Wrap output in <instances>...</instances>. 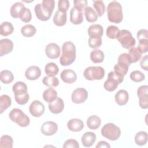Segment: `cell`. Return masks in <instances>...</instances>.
<instances>
[{
  "mask_svg": "<svg viewBox=\"0 0 148 148\" xmlns=\"http://www.w3.org/2000/svg\"><path fill=\"white\" fill-rule=\"evenodd\" d=\"M54 5V0H43L42 3H37L34 8L36 16L41 21H47L51 16Z\"/></svg>",
  "mask_w": 148,
  "mask_h": 148,
  "instance_id": "obj_1",
  "label": "cell"
},
{
  "mask_svg": "<svg viewBox=\"0 0 148 148\" xmlns=\"http://www.w3.org/2000/svg\"><path fill=\"white\" fill-rule=\"evenodd\" d=\"M76 58V47L71 41H67L62 46V55L60 63L62 66H68L72 64Z\"/></svg>",
  "mask_w": 148,
  "mask_h": 148,
  "instance_id": "obj_2",
  "label": "cell"
},
{
  "mask_svg": "<svg viewBox=\"0 0 148 148\" xmlns=\"http://www.w3.org/2000/svg\"><path fill=\"white\" fill-rule=\"evenodd\" d=\"M108 18L109 21L119 24L123 20V11L121 5L116 1H113L107 7Z\"/></svg>",
  "mask_w": 148,
  "mask_h": 148,
  "instance_id": "obj_3",
  "label": "cell"
},
{
  "mask_svg": "<svg viewBox=\"0 0 148 148\" xmlns=\"http://www.w3.org/2000/svg\"><path fill=\"white\" fill-rule=\"evenodd\" d=\"M10 120L17 123L21 127H26L29 124L30 120L21 109L18 108L13 109L9 114Z\"/></svg>",
  "mask_w": 148,
  "mask_h": 148,
  "instance_id": "obj_4",
  "label": "cell"
},
{
  "mask_svg": "<svg viewBox=\"0 0 148 148\" xmlns=\"http://www.w3.org/2000/svg\"><path fill=\"white\" fill-rule=\"evenodd\" d=\"M101 134L105 138L110 140H117L121 135V131L119 127L113 123H107L101 129Z\"/></svg>",
  "mask_w": 148,
  "mask_h": 148,
  "instance_id": "obj_5",
  "label": "cell"
},
{
  "mask_svg": "<svg viewBox=\"0 0 148 148\" xmlns=\"http://www.w3.org/2000/svg\"><path fill=\"white\" fill-rule=\"evenodd\" d=\"M123 80L124 76L114 71H111L108 73V79L104 82L103 87L106 91H113L117 88L118 84L123 82Z\"/></svg>",
  "mask_w": 148,
  "mask_h": 148,
  "instance_id": "obj_6",
  "label": "cell"
},
{
  "mask_svg": "<svg viewBox=\"0 0 148 148\" xmlns=\"http://www.w3.org/2000/svg\"><path fill=\"white\" fill-rule=\"evenodd\" d=\"M83 75L88 80H101L104 77L105 70L100 66H89L86 68Z\"/></svg>",
  "mask_w": 148,
  "mask_h": 148,
  "instance_id": "obj_7",
  "label": "cell"
},
{
  "mask_svg": "<svg viewBox=\"0 0 148 148\" xmlns=\"http://www.w3.org/2000/svg\"><path fill=\"white\" fill-rule=\"evenodd\" d=\"M117 39L121 43L122 47L127 49L134 47L136 43L135 39L133 38L131 33L127 29L120 31Z\"/></svg>",
  "mask_w": 148,
  "mask_h": 148,
  "instance_id": "obj_8",
  "label": "cell"
},
{
  "mask_svg": "<svg viewBox=\"0 0 148 148\" xmlns=\"http://www.w3.org/2000/svg\"><path fill=\"white\" fill-rule=\"evenodd\" d=\"M137 95L139 97V106L142 109H147L148 107V86L143 85L137 90Z\"/></svg>",
  "mask_w": 148,
  "mask_h": 148,
  "instance_id": "obj_9",
  "label": "cell"
},
{
  "mask_svg": "<svg viewBox=\"0 0 148 148\" xmlns=\"http://www.w3.org/2000/svg\"><path fill=\"white\" fill-rule=\"evenodd\" d=\"M88 97V92L84 88H77L75 89L71 95V99L75 103H82L84 102Z\"/></svg>",
  "mask_w": 148,
  "mask_h": 148,
  "instance_id": "obj_10",
  "label": "cell"
},
{
  "mask_svg": "<svg viewBox=\"0 0 148 148\" xmlns=\"http://www.w3.org/2000/svg\"><path fill=\"white\" fill-rule=\"evenodd\" d=\"M29 110L31 115L35 117H39L45 112V106L39 101H34L29 107Z\"/></svg>",
  "mask_w": 148,
  "mask_h": 148,
  "instance_id": "obj_11",
  "label": "cell"
},
{
  "mask_svg": "<svg viewBox=\"0 0 148 148\" xmlns=\"http://www.w3.org/2000/svg\"><path fill=\"white\" fill-rule=\"evenodd\" d=\"M40 130L44 135L51 136L57 132L58 130V125L57 123L54 121H46L42 125Z\"/></svg>",
  "mask_w": 148,
  "mask_h": 148,
  "instance_id": "obj_12",
  "label": "cell"
},
{
  "mask_svg": "<svg viewBox=\"0 0 148 148\" xmlns=\"http://www.w3.org/2000/svg\"><path fill=\"white\" fill-rule=\"evenodd\" d=\"M60 47L55 43H49L45 48V53L47 57L51 59H56L60 56Z\"/></svg>",
  "mask_w": 148,
  "mask_h": 148,
  "instance_id": "obj_13",
  "label": "cell"
},
{
  "mask_svg": "<svg viewBox=\"0 0 148 148\" xmlns=\"http://www.w3.org/2000/svg\"><path fill=\"white\" fill-rule=\"evenodd\" d=\"M82 10L73 6L70 11V21L73 24H80L83 21Z\"/></svg>",
  "mask_w": 148,
  "mask_h": 148,
  "instance_id": "obj_14",
  "label": "cell"
},
{
  "mask_svg": "<svg viewBox=\"0 0 148 148\" xmlns=\"http://www.w3.org/2000/svg\"><path fill=\"white\" fill-rule=\"evenodd\" d=\"M48 107L51 113L58 114L63 110L64 108V103L62 98L57 97L53 101L49 103Z\"/></svg>",
  "mask_w": 148,
  "mask_h": 148,
  "instance_id": "obj_15",
  "label": "cell"
},
{
  "mask_svg": "<svg viewBox=\"0 0 148 148\" xmlns=\"http://www.w3.org/2000/svg\"><path fill=\"white\" fill-rule=\"evenodd\" d=\"M60 77L64 82L68 84L73 83L77 79V75L75 72L70 69L63 70L60 74Z\"/></svg>",
  "mask_w": 148,
  "mask_h": 148,
  "instance_id": "obj_16",
  "label": "cell"
},
{
  "mask_svg": "<svg viewBox=\"0 0 148 148\" xmlns=\"http://www.w3.org/2000/svg\"><path fill=\"white\" fill-rule=\"evenodd\" d=\"M13 48V42L9 39L5 38L0 40V56L10 53Z\"/></svg>",
  "mask_w": 148,
  "mask_h": 148,
  "instance_id": "obj_17",
  "label": "cell"
},
{
  "mask_svg": "<svg viewBox=\"0 0 148 148\" xmlns=\"http://www.w3.org/2000/svg\"><path fill=\"white\" fill-rule=\"evenodd\" d=\"M41 75V70L37 66H31L28 67L25 72L26 78L30 80H35L38 79Z\"/></svg>",
  "mask_w": 148,
  "mask_h": 148,
  "instance_id": "obj_18",
  "label": "cell"
},
{
  "mask_svg": "<svg viewBox=\"0 0 148 148\" xmlns=\"http://www.w3.org/2000/svg\"><path fill=\"white\" fill-rule=\"evenodd\" d=\"M67 127L71 131L79 132L83 128L84 123L80 119H72L68 121Z\"/></svg>",
  "mask_w": 148,
  "mask_h": 148,
  "instance_id": "obj_19",
  "label": "cell"
},
{
  "mask_svg": "<svg viewBox=\"0 0 148 148\" xmlns=\"http://www.w3.org/2000/svg\"><path fill=\"white\" fill-rule=\"evenodd\" d=\"M115 101L120 106L125 105L129 99L128 92L125 90H120L117 92L114 96Z\"/></svg>",
  "mask_w": 148,
  "mask_h": 148,
  "instance_id": "obj_20",
  "label": "cell"
},
{
  "mask_svg": "<svg viewBox=\"0 0 148 148\" xmlns=\"http://www.w3.org/2000/svg\"><path fill=\"white\" fill-rule=\"evenodd\" d=\"M96 140V135L92 132H86L82 137V143L84 147H91Z\"/></svg>",
  "mask_w": 148,
  "mask_h": 148,
  "instance_id": "obj_21",
  "label": "cell"
},
{
  "mask_svg": "<svg viewBox=\"0 0 148 148\" xmlns=\"http://www.w3.org/2000/svg\"><path fill=\"white\" fill-rule=\"evenodd\" d=\"M67 14L66 12L57 10L54 16L53 22L57 26H63L66 23Z\"/></svg>",
  "mask_w": 148,
  "mask_h": 148,
  "instance_id": "obj_22",
  "label": "cell"
},
{
  "mask_svg": "<svg viewBox=\"0 0 148 148\" xmlns=\"http://www.w3.org/2000/svg\"><path fill=\"white\" fill-rule=\"evenodd\" d=\"M103 29L100 24H92L88 28V34L90 36L101 37L103 35Z\"/></svg>",
  "mask_w": 148,
  "mask_h": 148,
  "instance_id": "obj_23",
  "label": "cell"
},
{
  "mask_svg": "<svg viewBox=\"0 0 148 148\" xmlns=\"http://www.w3.org/2000/svg\"><path fill=\"white\" fill-rule=\"evenodd\" d=\"M101 119L96 115L91 116L87 120V125L91 130H96L101 125Z\"/></svg>",
  "mask_w": 148,
  "mask_h": 148,
  "instance_id": "obj_24",
  "label": "cell"
},
{
  "mask_svg": "<svg viewBox=\"0 0 148 148\" xmlns=\"http://www.w3.org/2000/svg\"><path fill=\"white\" fill-rule=\"evenodd\" d=\"M13 31V26L10 22H3L0 25V34L2 36H8L12 34Z\"/></svg>",
  "mask_w": 148,
  "mask_h": 148,
  "instance_id": "obj_25",
  "label": "cell"
},
{
  "mask_svg": "<svg viewBox=\"0 0 148 148\" xmlns=\"http://www.w3.org/2000/svg\"><path fill=\"white\" fill-rule=\"evenodd\" d=\"M84 14L86 19L90 23H93L97 20L98 14L97 12L90 6H86L84 9Z\"/></svg>",
  "mask_w": 148,
  "mask_h": 148,
  "instance_id": "obj_26",
  "label": "cell"
},
{
  "mask_svg": "<svg viewBox=\"0 0 148 148\" xmlns=\"http://www.w3.org/2000/svg\"><path fill=\"white\" fill-rule=\"evenodd\" d=\"M42 96L46 102L50 103L57 98V92L54 88H49L44 91Z\"/></svg>",
  "mask_w": 148,
  "mask_h": 148,
  "instance_id": "obj_27",
  "label": "cell"
},
{
  "mask_svg": "<svg viewBox=\"0 0 148 148\" xmlns=\"http://www.w3.org/2000/svg\"><path fill=\"white\" fill-rule=\"evenodd\" d=\"M90 59L94 63H100L104 60V53L99 49H95L90 53Z\"/></svg>",
  "mask_w": 148,
  "mask_h": 148,
  "instance_id": "obj_28",
  "label": "cell"
},
{
  "mask_svg": "<svg viewBox=\"0 0 148 148\" xmlns=\"http://www.w3.org/2000/svg\"><path fill=\"white\" fill-rule=\"evenodd\" d=\"M24 8H25V6L21 2H17L13 4L10 10L11 16L13 18L19 17L20 13Z\"/></svg>",
  "mask_w": 148,
  "mask_h": 148,
  "instance_id": "obj_29",
  "label": "cell"
},
{
  "mask_svg": "<svg viewBox=\"0 0 148 148\" xmlns=\"http://www.w3.org/2000/svg\"><path fill=\"white\" fill-rule=\"evenodd\" d=\"M142 53L140 51L138 47H132L130 49L128 54L130 57L131 63H134L138 61L142 57Z\"/></svg>",
  "mask_w": 148,
  "mask_h": 148,
  "instance_id": "obj_30",
  "label": "cell"
},
{
  "mask_svg": "<svg viewBox=\"0 0 148 148\" xmlns=\"http://www.w3.org/2000/svg\"><path fill=\"white\" fill-rule=\"evenodd\" d=\"M148 140L147 133L145 131H139L135 136V142L138 146L145 145Z\"/></svg>",
  "mask_w": 148,
  "mask_h": 148,
  "instance_id": "obj_31",
  "label": "cell"
},
{
  "mask_svg": "<svg viewBox=\"0 0 148 148\" xmlns=\"http://www.w3.org/2000/svg\"><path fill=\"white\" fill-rule=\"evenodd\" d=\"M36 32V28L32 24H27L23 26L21 29V34L27 38L34 36Z\"/></svg>",
  "mask_w": 148,
  "mask_h": 148,
  "instance_id": "obj_32",
  "label": "cell"
},
{
  "mask_svg": "<svg viewBox=\"0 0 148 148\" xmlns=\"http://www.w3.org/2000/svg\"><path fill=\"white\" fill-rule=\"evenodd\" d=\"M58 67L54 62H49L45 67V72L47 76H54L58 73Z\"/></svg>",
  "mask_w": 148,
  "mask_h": 148,
  "instance_id": "obj_33",
  "label": "cell"
},
{
  "mask_svg": "<svg viewBox=\"0 0 148 148\" xmlns=\"http://www.w3.org/2000/svg\"><path fill=\"white\" fill-rule=\"evenodd\" d=\"M12 103L10 97L6 94L2 95L0 97V113H2L4 110L8 109Z\"/></svg>",
  "mask_w": 148,
  "mask_h": 148,
  "instance_id": "obj_34",
  "label": "cell"
},
{
  "mask_svg": "<svg viewBox=\"0 0 148 148\" xmlns=\"http://www.w3.org/2000/svg\"><path fill=\"white\" fill-rule=\"evenodd\" d=\"M12 90L14 94H20L27 92V86L26 84L23 82H17L13 86Z\"/></svg>",
  "mask_w": 148,
  "mask_h": 148,
  "instance_id": "obj_35",
  "label": "cell"
},
{
  "mask_svg": "<svg viewBox=\"0 0 148 148\" xmlns=\"http://www.w3.org/2000/svg\"><path fill=\"white\" fill-rule=\"evenodd\" d=\"M1 81L4 84H9L14 79L13 74L8 70H3L0 73Z\"/></svg>",
  "mask_w": 148,
  "mask_h": 148,
  "instance_id": "obj_36",
  "label": "cell"
},
{
  "mask_svg": "<svg viewBox=\"0 0 148 148\" xmlns=\"http://www.w3.org/2000/svg\"><path fill=\"white\" fill-rule=\"evenodd\" d=\"M13 140L12 138L8 135H2L0 140V148H12Z\"/></svg>",
  "mask_w": 148,
  "mask_h": 148,
  "instance_id": "obj_37",
  "label": "cell"
},
{
  "mask_svg": "<svg viewBox=\"0 0 148 148\" xmlns=\"http://www.w3.org/2000/svg\"><path fill=\"white\" fill-rule=\"evenodd\" d=\"M43 83L47 87H57L59 84V80L54 76H45L42 80Z\"/></svg>",
  "mask_w": 148,
  "mask_h": 148,
  "instance_id": "obj_38",
  "label": "cell"
},
{
  "mask_svg": "<svg viewBox=\"0 0 148 148\" xmlns=\"http://www.w3.org/2000/svg\"><path fill=\"white\" fill-rule=\"evenodd\" d=\"M19 18L24 23H28L32 18V14L28 8H24L20 13Z\"/></svg>",
  "mask_w": 148,
  "mask_h": 148,
  "instance_id": "obj_39",
  "label": "cell"
},
{
  "mask_svg": "<svg viewBox=\"0 0 148 148\" xmlns=\"http://www.w3.org/2000/svg\"><path fill=\"white\" fill-rule=\"evenodd\" d=\"M120 32L119 28L115 25H109L106 29V35L109 38L116 39Z\"/></svg>",
  "mask_w": 148,
  "mask_h": 148,
  "instance_id": "obj_40",
  "label": "cell"
},
{
  "mask_svg": "<svg viewBox=\"0 0 148 148\" xmlns=\"http://www.w3.org/2000/svg\"><path fill=\"white\" fill-rule=\"evenodd\" d=\"M93 6L95 9L96 10L98 16H102L105 10V6L102 1H94L93 2Z\"/></svg>",
  "mask_w": 148,
  "mask_h": 148,
  "instance_id": "obj_41",
  "label": "cell"
},
{
  "mask_svg": "<svg viewBox=\"0 0 148 148\" xmlns=\"http://www.w3.org/2000/svg\"><path fill=\"white\" fill-rule=\"evenodd\" d=\"M102 39L101 37L90 36L88 41L89 46L91 48L96 49L102 45Z\"/></svg>",
  "mask_w": 148,
  "mask_h": 148,
  "instance_id": "obj_42",
  "label": "cell"
},
{
  "mask_svg": "<svg viewBox=\"0 0 148 148\" xmlns=\"http://www.w3.org/2000/svg\"><path fill=\"white\" fill-rule=\"evenodd\" d=\"M14 98L17 103L21 105H23L27 103V102L29 101V95L27 92L20 94L14 95Z\"/></svg>",
  "mask_w": 148,
  "mask_h": 148,
  "instance_id": "obj_43",
  "label": "cell"
},
{
  "mask_svg": "<svg viewBox=\"0 0 148 148\" xmlns=\"http://www.w3.org/2000/svg\"><path fill=\"white\" fill-rule=\"evenodd\" d=\"M145 75L139 71H134L130 74V79L135 82H140L145 79Z\"/></svg>",
  "mask_w": 148,
  "mask_h": 148,
  "instance_id": "obj_44",
  "label": "cell"
},
{
  "mask_svg": "<svg viewBox=\"0 0 148 148\" xmlns=\"http://www.w3.org/2000/svg\"><path fill=\"white\" fill-rule=\"evenodd\" d=\"M113 68H114V71L116 73L123 76H124L127 74L128 71V66L119 64V63H117L116 65H114Z\"/></svg>",
  "mask_w": 148,
  "mask_h": 148,
  "instance_id": "obj_45",
  "label": "cell"
},
{
  "mask_svg": "<svg viewBox=\"0 0 148 148\" xmlns=\"http://www.w3.org/2000/svg\"><path fill=\"white\" fill-rule=\"evenodd\" d=\"M117 61H118L117 63L127 66H130V64H131L128 54L125 53H122L119 56Z\"/></svg>",
  "mask_w": 148,
  "mask_h": 148,
  "instance_id": "obj_46",
  "label": "cell"
},
{
  "mask_svg": "<svg viewBox=\"0 0 148 148\" xmlns=\"http://www.w3.org/2000/svg\"><path fill=\"white\" fill-rule=\"evenodd\" d=\"M69 7V2L68 0H59L58 2V10L66 12Z\"/></svg>",
  "mask_w": 148,
  "mask_h": 148,
  "instance_id": "obj_47",
  "label": "cell"
},
{
  "mask_svg": "<svg viewBox=\"0 0 148 148\" xmlns=\"http://www.w3.org/2000/svg\"><path fill=\"white\" fill-rule=\"evenodd\" d=\"M138 49L140 50L142 53H145L148 50V40L143 39L139 40V44Z\"/></svg>",
  "mask_w": 148,
  "mask_h": 148,
  "instance_id": "obj_48",
  "label": "cell"
},
{
  "mask_svg": "<svg viewBox=\"0 0 148 148\" xmlns=\"http://www.w3.org/2000/svg\"><path fill=\"white\" fill-rule=\"evenodd\" d=\"M64 148H68V147H72V148H79V144L77 140L70 139L66 140L63 145Z\"/></svg>",
  "mask_w": 148,
  "mask_h": 148,
  "instance_id": "obj_49",
  "label": "cell"
},
{
  "mask_svg": "<svg viewBox=\"0 0 148 148\" xmlns=\"http://www.w3.org/2000/svg\"><path fill=\"white\" fill-rule=\"evenodd\" d=\"M137 38L138 40L143 39L148 40V31L146 29H141L137 32Z\"/></svg>",
  "mask_w": 148,
  "mask_h": 148,
  "instance_id": "obj_50",
  "label": "cell"
},
{
  "mask_svg": "<svg viewBox=\"0 0 148 148\" xmlns=\"http://www.w3.org/2000/svg\"><path fill=\"white\" fill-rule=\"evenodd\" d=\"M74 6L81 9L83 10V9H85L87 5V1L86 0H75L73 1Z\"/></svg>",
  "mask_w": 148,
  "mask_h": 148,
  "instance_id": "obj_51",
  "label": "cell"
},
{
  "mask_svg": "<svg viewBox=\"0 0 148 148\" xmlns=\"http://www.w3.org/2000/svg\"><path fill=\"white\" fill-rule=\"evenodd\" d=\"M147 61H148V56L145 55L142 57L140 62V65L142 69L145 71H147Z\"/></svg>",
  "mask_w": 148,
  "mask_h": 148,
  "instance_id": "obj_52",
  "label": "cell"
},
{
  "mask_svg": "<svg viewBox=\"0 0 148 148\" xmlns=\"http://www.w3.org/2000/svg\"><path fill=\"white\" fill-rule=\"evenodd\" d=\"M96 147L97 148H101V147L109 148V147H110V146L108 142L102 140V141H100L98 143V144L96 145Z\"/></svg>",
  "mask_w": 148,
  "mask_h": 148,
  "instance_id": "obj_53",
  "label": "cell"
}]
</instances>
